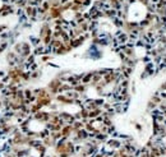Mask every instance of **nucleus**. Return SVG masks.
Here are the masks:
<instances>
[{"mask_svg":"<svg viewBox=\"0 0 166 157\" xmlns=\"http://www.w3.org/2000/svg\"><path fill=\"white\" fill-rule=\"evenodd\" d=\"M136 129H137L138 132H142V130H143V128H142L141 124H136Z\"/></svg>","mask_w":166,"mask_h":157,"instance_id":"nucleus-1","label":"nucleus"}]
</instances>
